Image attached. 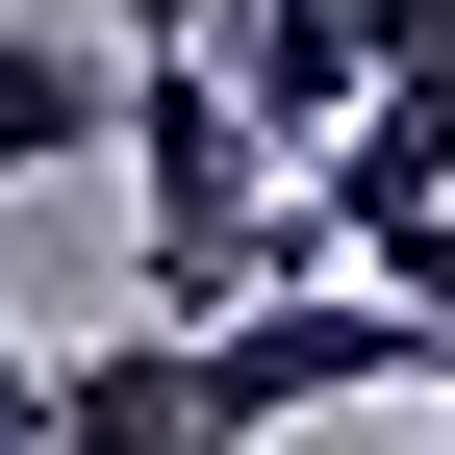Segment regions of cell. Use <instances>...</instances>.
<instances>
[{
  "mask_svg": "<svg viewBox=\"0 0 455 455\" xmlns=\"http://www.w3.org/2000/svg\"><path fill=\"white\" fill-rule=\"evenodd\" d=\"M26 455H253V430H228V379H203V329H152V304H101V355H51V379H26Z\"/></svg>",
  "mask_w": 455,
  "mask_h": 455,
  "instance_id": "obj_2",
  "label": "cell"
},
{
  "mask_svg": "<svg viewBox=\"0 0 455 455\" xmlns=\"http://www.w3.org/2000/svg\"><path fill=\"white\" fill-rule=\"evenodd\" d=\"M76 152H127V51L101 26H0V203L76 178Z\"/></svg>",
  "mask_w": 455,
  "mask_h": 455,
  "instance_id": "obj_5",
  "label": "cell"
},
{
  "mask_svg": "<svg viewBox=\"0 0 455 455\" xmlns=\"http://www.w3.org/2000/svg\"><path fill=\"white\" fill-rule=\"evenodd\" d=\"M0 455H26V379H0Z\"/></svg>",
  "mask_w": 455,
  "mask_h": 455,
  "instance_id": "obj_9",
  "label": "cell"
},
{
  "mask_svg": "<svg viewBox=\"0 0 455 455\" xmlns=\"http://www.w3.org/2000/svg\"><path fill=\"white\" fill-rule=\"evenodd\" d=\"M127 26H203V0H127Z\"/></svg>",
  "mask_w": 455,
  "mask_h": 455,
  "instance_id": "obj_8",
  "label": "cell"
},
{
  "mask_svg": "<svg viewBox=\"0 0 455 455\" xmlns=\"http://www.w3.org/2000/svg\"><path fill=\"white\" fill-rule=\"evenodd\" d=\"M430 455H455V355H430Z\"/></svg>",
  "mask_w": 455,
  "mask_h": 455,
  "instance_id": "obj_7",
  "label": "cell"
},
{
  "mask_svg": "<svg viewBox=\"0 0 455 455\" xmlns=\"http://www.w3.org/2000/svg\"><path fill=\"white\" fill-rule=\"evenodd\" d=\"M304 203H329V253H355V278L405 253V228H455V76H379L355 127L304 152Z\"/></svg>",
  "mask_w": 455,
  "mask_h": 455,
  "instance_id": "obj_3",
  "label": "cell"
},
{
  "mask_svg": "<svg viewBox=\"0 0 455 455\" xmlns=\"http://www.w3.org/2000/svg\"><path fill=\"white\" fill-rule=\"evenodd\" d=\"M228 76H253L278 178H304V152H329V127L379 101V26H355V0H228Z\"/></svg>",
  "mask_w": 455,
  "mask_h": 455,
  "instance_id": "obj_4",
  "label": "cell"
},
{
  "mask_svg": "<svg viewBox=\"0 0 455 455\" xmlns=\"http://www.w3.org/2000/svg\"><path fill=\"white\" fill-rule=\"evenodd\" d=\"M430 355H455V329H405V304H379V278H278V304L253 329H203V379H228V430H304V405H430Z\"/></svg>",
  "mask_w": 455,
  "mask_h": 455,
  "instance_id": "obj_1",
  "label": "cell"
},
{
  "mask_svg": "<svg viewBox=\"0 0 455 455\" xmlns=\"http://www.w3.org/2000/svg\"><path fill=\"white\" fill-rule=\"evenodd\" d=\"M379 26V76H455V0H355Z\"/></svg>",
  "mask_w": 455,
  "mask_h": 455,
  "instance_id": "obj_6",
  "label": "cell"
}]
</instances>
